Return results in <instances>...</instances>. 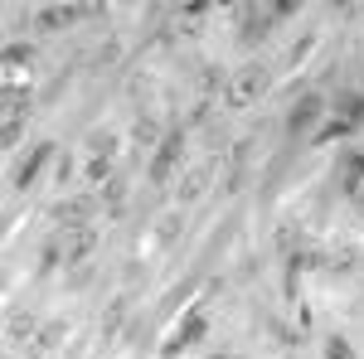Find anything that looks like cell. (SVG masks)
Listing matches in <instances>:
<instances>
[{
	"mask_svg": "<svg viewBox=\"0 0 364 359\" xmlns=\"http://www.w3.org/2000/svg\"><path fill=\"white\" fill-rule=\"evenodd\" d=\"M331 107H336V112H331V122H326V127H321L311 141H345L350 132H360V127H364V92L345 87Z\"/></svg>",
	"mask_w": 364,
	"mask_h": 359,
	"instance_id": "1",
	"label": "cell"
},
{
	"mask_svg": "<svg viewBox=\"0 0 364 359\" xmlns=\"http://www.w3.org/2000/svg\"><path fill=\"white\" fill-rule=\"evenodd\" d=\"M262 87H267V68L262 63H243L238 73H228L224 83V107L228 112H248L257 97H262Z\"/></svg>",
	"mask_w": 364,
	"mask_h": 359,
	"instance_id": "2",
	"label": "cell"
},
{
	"mask_svg": "<svg viewBox=\"0 0 364 359\" xmlns=\"http://www.w3.org/2000/svg\"><path fill=\"white\" fill-rule=\"evenodd\" d=\"M326 117V97L321 92H306L296 97L291 112H287V136H316V122Z\"/></svg>",
	"mask_w": 364,
	"mask_h": 359,
	"instance_id": "3",
	"label": "cell"
},
{
	"mask_svg": "<svg viewBox=\"0 0 364 359\" xmlns=\"http://www.w3.org/2000/svg\"><path fill=\"white\" fill-rule=\"evenodd\" d=\"M180 161H185V136H180V132H170V136L156 146V156H151V170H146V175H151V185H156V190L170 185V175H175Z\"/></svg>",
	"mask_w": 364,
	"mask_h": 359,
	"instance_id": "4",
	"label": "cell"
},
{
	"mask_svg": "<svg viewBox=\"0 0 364 359\" xmlns=\"http://www.w3.org/2000/svg\"><path fill=\"white\" fill-rule=\"evenodd\" d=\"M204 331H209V316L195 306V311H190L180 326H175V335H170V345H166V355H185V350H195L199 340H204Z\"/></svg>",
	"mask_w": 364,
	"mask_h": 359,
	"instance_id": "5",
	"label": "cell"
},
{
	"mask_svg": "<svg viewBox=\"0 0 364 359\" xmlns=\"http://www.w3.org/2000/svg\"><path fill=\"white\" fill-rule=\"evenodd\" d=\"M233 20H238V34L252 44V39H262V34H267L272 10H267V5H243V10H233Z\"/></svg>",
	"mask_w": 364,
	"mask_h": 359,
	"instance_id": "6",
	"label": "cell"
},
{
	"mask_svg": "<svg viewBox=\"0 0 364 359\" xmlns=\"http://www.w3.org/2000/svg\"><path fill=\"white\" fill-rule=\"evenodd\" d=\"M83 15H87V5L83 10H78V5H44V10L34 15V25L44 29V34H54V29H68L73 20H83Z\"/></svg>",
	"mask_w": 364,
	"mask_h": 359,
	"instance_id": "7",
	"label": "cell"
},
{
	"mask_svg": "<svg viewBox=\"0 0 364 359\" xmlns=\"http://www.w3.org/2000/svg\"><path fill=\"white\" fill-rule=\"evenodd\" d=\"M340 190L350 194V199L364 190V151H345L340 156Z\"/></svg>",
	"mask_w": 364,
	"mask_h": 359,
	"instance_id": "8",
	"label": "cell"
},
{
	"mask_svg": "<svg viewBox=\"0 0 364 359\" xmlns=\"http://www.w3.org/2000/svg\"><path fill=\"white\" fill-rule=\"evenodd\" d=\"M97 248V228H92V223H78V228H68V262H83L87 252Z\"/></svg>",
	"mask_w": 364,
	"mask_h": 359,
	"instance_id": "9",
	"label": "cell"
},
{
	"mask_svg": "<svg viewBox=\"0 0 364 359\" xmlns=\"http://www.w3.org/2000/svg\"><path fill=\"white\" fill-rule=\"evenodd\" d=\"M49 156H54V146H49V141H44V146H34V151H29V161H20V170H15V190H25L29 180L44 170V161H49Z\"/></svg>",
	"mask_w": 364,
	"mask_h": 359,
	"instance_id": "10",
	"label": "cell"
},
{
	"mask_svg": "<svg viewBox=\"0 0 364 359\" xmlns=\"http://www.w3.org/2000/svg\"><path fill=\"white\" fill-rule=\"evenodd\" d=\"M102 204H107L112 214H122V209H127V185H122V180H112V185L102 190Z\"/></svg>",
	"mask_w": 364,
	"mask_h": 359,
	"instance_id": "11",
	"label": "cell"
},
{
	"mask_svg": "<svg viewBox=\"0 0 364 359\" xmlns=\"http://www.w3.org/2000/svg\"><path fill=\"white\" fill-rule=\"evenodd\" d=\"M107 170H112V151H97V156H92V166H87V180H92V185H102V180H107Z\"/></svg>",
	"mask_w": 364,
	"mask_h": 359,
	"instance_id": "12",
	"label": "cell"
},
{
	"mask_svg": "<svg viewBox=\"0 0 364 359\" xmlns=\"http://www.w3.org/2000/svg\"><path fill=\"white\" fill-rule=\"evenodd\" d=\"M326 359H355V345H350L345 335H331V340H326Z\"/></svg>",
	"mask_w": 364,
	"mask_h": 359,
	"instance_id": "13",
	"label": "cell"
},
{
	"mask_svg": "<svg viewBox=\"0 0 364 359\" xmlns=\"http://www.w3.org/2000/svg\"><path fill=\"white\" fill-rule=\"evenodd\" d=\"M34 58V49H25V44H10V54H5V68H20V63H29Z\"/></svg>",
	"mask_w": 364,
	"mask_h": 359,
	"instance_id": "14",
	"label": "cell"
},
{
	"mask_svg": "<svg viewBox=\"0 0 364 359\" xmlns=\"http://www.w3.org/2000/svg\"><path fill=\"white\" fill-rule=\"evenodd\" d=\"M58 335H63V326H58V321H54L49 331H44V335H39V340H34V345H39V350H54V345H58Z\"/></svg>",
	"mask_w": 364,
	"mask_h": 359,
	"instance_id": "15",
	"label": "cell"
},
{
	"mask_svg": "<svg viewBox=\"0 0 364 359\" xmlns=\"http://www.w3.org/2000/svg\"><path fill=\"white\" fill-rule=\"evenodd\" d=\"M20 141V117H5V146H15Z\"/></svg>",
	"mask_w": 364,
	"mask_h": 359,
	"instance_id": "16",
	"label": "cell"
},
{
	"mask_svg": "<svg viewBox=\"0 0 364 359\" xmlns=\"http://www.w3.org/2000/svg\"><path fill=\"white\" fill-rule=\"evenodd\" d=\"M355 204H360V209H364V190H360V194H355Z\"/></svg>",
	"mask_w": 364,
	"mask_h": 359,
	"instance_id": "17",
	"label": "cell"
}]
</instances>
